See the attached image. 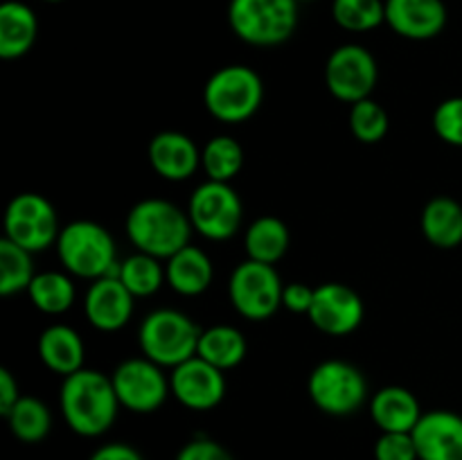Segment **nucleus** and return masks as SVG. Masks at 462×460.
Returning <instances> with one entry per match:
<instances>
[{"label": "nucleus", "instance_id": "f257e3e1", "mask_svg": "<svg viewBox=\"0 0 462 460\" xmlns=\"http://www.w3.org/2000/svg\"><path fill=\"white\" fill-rule=\"evenodd\" d=\"M59 406L66 424L77 436L97 437L116 422L120 400L108 374L81 368L63 379Z\"/></svg>", "mask_w": 462, "mask_h": 460}, {"label": "nucleus", "instance_id": "f03ea898", "mask_svg": "<svg viewBox=\"0 0 462 460\" xmlns=\"http://www.w3.org/2000/svg\"><path fill=\"white\" fill-rule=\"evenodd\" d=\"M126 237L140 253L170 260L189 246L192 221L188 212L165 198H143L126 215Z\"/></svg>", "mask_w": 462, "mask_h": 460}, {"label": "nucleus", "instance_id": "7ed1b4c3", "mask_svg": "<svg viewBox=\"0 0 462 460\" xmlns=\"http://www.w3.org/2000/svg\"><path fill=\"white\" fill-rule=\"evenodd\" d=\"M54 246L66 273L75 278L99 280L120 271L116 239L95 221L77 219L63 225Z\"/></svg>", "mask_w": 462, "mask_h": 460}, {"label": "nucleus", "instance_id": "20e7f679", "mask_svg": "<svg viewBox=\"0 0 462 460\" xmlns=\"http://www.w3.org/2000/svg\"><path fill=\"white\" fill-rule=\"evenodd\" d=\"M228 25L255 48L282 45L298 27V0H230Z\"/></svg>", "mask_w": 462, "mask_h": 460}, {"label": "nucleus", "instance_id": "39448f33", "mask_svg": "<svg viewBox=\"0 0 462 460\" xmlns=\"http://www.w3.org/2000/svg\"><path fill=\"white\" fill-rule=\"evenodd\" d=\"M201 329L179 309H156L144 316L138 329L140 350L162 368H176L199 352Z\"/></svg>", "mask_w": 462, "mask_h": 460}, {"label": "nucleus", "instance_id": "423d86ee", "mask_svg": "<svg viewBox=\"0 0 462 460\" xmlns=\"http://www.w3.org/2000/svg\"><path fill=\"white\" fill-rule=\"evenodd\" d=\"M264 99V84L253 68L233 63L224 66L208 79L203 104L215 120L239 124L257 113Z\"/></svg>", "mask_w": 462, "mask_h": 460}, {"label": "nucleus", "instance_id": "0eeeda50", "mask_svg": "<svg viewBox=\"0 0 462 460\" xmlns=\"http://www.w3.org/2000/svg\"><path fill=\"white\" fill-rule=\"evenodd\" d=\"M307 392L320 413L347 418L368 400V382L356 365L341 359H328L311 370Z\"/></svg>", "mask_w": 462, "mask_h": 460}, {"label": "nucleus", "instance_id": "6e6552de", "mask_svg": "<svg viewBox=\"0 0 462 460\" xmlns=\"http://www.w3.org/2000/svg\"><path fill=\"white\" fill-rule=\"evenodd\" d=\"M244 206L237 189L230 183L206 180L192 192L188 203V216L192 228L210 242H226L242 224Z\"/></svg>", "mask_w": 462, "mask_h": 460}, {"label": "nucleus", "instance_id": "1a4fd4ad", "mask_svg": "<svg viewBox=\"0 0 462 460\" xmlns=\"http://www.w3.org/2000/svg\"><path fill=\"white\" fill-rule=\"evenodd\" d=\"M284 284L271 264L246 260L235 266L228 296L235 311L248 320H266L282 307Z\"/></svg>", "mask_w": 462, "mask_h": 460}, {"label": "nucleus", "instance_id": "9d476101", "mask_svg": "<svg viewBox=\"0 0 462 460\" xmlns=\"http://www.w3.org/2000/svg\"><path fill=\"white\" fill-rule=\"evenodd\" d=\"M59 216L52 203L36 192H23L5 210V237L30 253H41L57 244Z\"/></svg>", "mask_w": 462, "mask_h": 460}, {"label": "nucleus", "instance_id": "9b49d317", "mask_svg": "<svg viewBox=\"0 0 462 460\" xmlns=\"http://www.w3.org/2000/svg\"><path fill=\"white\" fill-rule=\"evenodd\" d=\"M377 59L364 45H338L325 63V84L338 102L356 104L368 99L377 86Z\"/></svg>", "mask_w": 462, "mask_h": 460}, {"label": "nucleus", "instance_id": "f8f14e48", "mask_svg": "<svg viewBox=\"0 0 462 460\" xmlns=\"http://www.w3.org/2000/svg\"><path fill=\"white\" fill-rule=\"evenodd\" d=\"M111 382L120 406L140 415L161 409L171 392L170 379L162 373V365L153 363L147 356L122 361L113 370Z\"/></svg>", "mask_w": 462, "mask_h": 460}, {"label": "nucleus", "instance_id": "ddd939ff", "mask_svg": "<svg viewBox=\"0 0 462 460\" xmlns=\"http://www.w3.org/2000/svg\"><path fill=\"white\" fill-rule=\"evenodd\" d=\"M310 320L328 336H347L361 327L365 316L364 300L352 287L341 282H325L316 287Z\"/></svg>", "mask_w": 462, "mask_h": 460}, {"label": "nucleus", "instance_id": "4468645a", "mask_svg": "<svg viewBox=\"0 0 462 460\" xmlns=\"http://www.w3.org/2000/svg\"><path fill=\"white\" fill-rule=\"evenodd\" d=\"M170 388L176 401H180L185 409L210 410L219 406L226 397L224 370L215 368L197 354L171 368Z\"/></svg>", "mask_w": 462, "mask_h": 460}, {"label": "nucleus", "instance_id": "2eb2a0df", "mask_svg": "<svg viewBox=\"0 0 462 460\" xmlns=\"http://www.w3.org/2000/svg\"><path fill=\"white\" fill-rule=\"evenodd\" d=\"M411 436L420 460H462V415L456 410L422 413Z\"/></svg>", "mask_w": 462, "mask_h": 460}, {"label": "nucleus", "instance_id": "dca6fc26", "mask_svg": "<svg viewBox=\"0 0 462 460\" xmlns=\"http://www.w3.org/2000/svg\"><path fill=\"white\" fill-rule=\"evenodd\" d=\"M135 298L117 275H106L90 282L84 298V314L99 332H117L134 316Z\"/></svg>", "mask_w": 462, "mask_h": 460}, {"label": "nucleus", "instance_id": "f3484780", "mask_svg": "<svg viewBox=\"0 0 462 460\" xmlns=\"http://www.w3.org/2000/svg\"><path fill=\"white\" fill-rule=\"evenodd\" d=\"M386 25L411 41L436 39L447 25L442 0H386Z\"/></svg>", "mask_w": 462, "mask_h": 460}, {"label": "nucleus", "instance_id": "a211bd4d", "mask_svg": "<svg viewBox=\"0 0 462 460\" xmlns=\"http://www.w3.org/2000/svg\"><path fill=\"white\" fill-rule=\"evenodd\" d=\"M149 162L165 180H188L201 167V152L189 135L180 131H161L149 143Z\"/></svg>", "mask_w": 462, "mask_h": 460}, {"label": "nucleus", "instance_id": "6ab92c4d", "mask_svg": "<svg viewBox=\"0 0 462 460\" xmlns=\"http://www.w3.org/2000/svg\"><path fill=\"white\" fill-rule=\"evenodd\" d=\"M370 418L382 433H411L422 418V409L409 388L386 386L370 400Z\"/></svg>", "mask_w": 462, "mask_h": 460}, {"label": "nucleus", "instance_id": "aec40b11", "mask_svg": "<svg viewBox=\"0 0 462 460\" xmlns=\"http://www.w3.org/2000/svg\"><path fill=\"white\" fill-rule=\"evenodd\" d=\"M39 36V18L30 5L7 0L0 7V59L14 61L34 48Z\"/></svg>", "mask_w": 462, "mask_h": 460}, {"label": "nucleus", "instance_id": "412c9836", "mask_svg": "<svg viewBox=\"0 0 462 460\" xmlns=\"http://www.w3.org/2000/svg\"><path fill=\"white\" fill-rule=\"evenodd\" d=\"M212 275H215V269H212V260L208 257V253L192 244L174 253L165 266L167 284L176 293L188 298L201 296L210 287Z\"/></svg>", "mask_w": 462, "mask_h": 460}, {"label": "nucleus", "instance_id": "4be33fe9", "mask_svg": "<svg viewBox=\"0 0 462 460\" xmlns=\"http://www.w3.org/2000/svg\"><path fill=\"white\" fill-rule=\"evenodd\" d=\"M36 350H39L45 368L63 374V377L84 368V341L68 325H50V327H45L41 332Z\"/></svg>", "mask_w": 462, "mask_h": 460}, {"label": "nucleus", "instance_id": "5701e85b", "mask_svg": "<svg viewBox=\"0 0 462 460\" xmlns=\"http://www.w3.org/2000/svg\"><path fill=\"white\" fill-rule=\"evenodd\" d=\"M291 244V233L289 225L280 216L264 215L248 225L244 235V248H246L248 260L271 264L282 260Z\"/></svg>", "mask_w": 462, "mask_h": 460}, {"label": "nucleus", "instance_id": "b1692460", "mask_svg": "<svg viewBox=\"0 0 462 460\" xmlns=\"http://www.w3.org/2000/svg\"><path fill=\"white\" fill-rule=\"evenodd\" d=\"M422 233L429 244L449 251L462 244V206L451 197H436L422 210Z\"/></svg>", "mask_w": 462, "mask_h": 460}, {"label": "nucleus", "instance_id": "393cba45", "mask_svg": "<svg viewBox=\"0 0 462 460\" xmlns=\"http://www.w3.org/2000/svg\"><path fill=\"white\" fill-rule=\"evenodd\" d=\"M246 350V338L237 327H233V325H212V327L201 332L197 354L226 373V370L242 363Z\"/></svg>", "mask_w": 462, "mask_h": 460}, {"label": "nucleus", "instance_id": "a878e982", "mask_svg": "<svg viewBox=\"0 0 462 460\" xmlns=\"http://www.w3.org/2000/svg\"><path fill=\"white\" fill-rule=\"evenodd\" d=\"M32 305L39 311L48 316L66 314L75 302V284H72L70 275L61 273V271H43L36 273L32 280L30 289H27Z\"/></svg>", "mask_w": 462, "mask_h": 460}, {"label": "nucleus", "instance_id": "bb28decb", "mask_svg": "<svg viewBox=\"0 0 462 460\" xmlns=\"http://www.w3.org/2000/svg\"><path fill=\"white\" fill-rule=\"evenodd\" d=\"M5 418H7L9 431L14 433V437L27 442V445L45 440L52 428V415H50L48 406L30 395H23Z\"/></svg>", "mask_w": 462, "mask_h": 460}, {"label": "nucleus", "instance_id": "cd10ccee", "mask_svg": "<svg viewBox=\"0 0 462 460\" xmlns=\"http://www.w3.org/2000/svg\"><path fill=\"white\" fill-rule=\"evenodd\" d=\"M201 167L208 180L230 183L244 167V149L230 135H215L201 149Z\"/></svg>", "mask_w": 462, "mask_h": 460}, {"label": "nucleus", "instance_id": "c85d7f7f", "mask_svg": "<svg viewBox=\"0 0 462 460\" xmlns=\"http://www.w3.org/2000/svg\"><path fill=\"white\" fill-rule=\"evenodd\" d=\"M36 278L32 253L14 244L12 239H0V296L27 291Z\"/></svg>", "mask_w": 462, "mask_h": 460}, {"label": "nucleus", "instance_id": "c756f323", "mask_svg": "<svg viewBox=\"0 0 462 460\" xmlns=\"http://www.w3.org/2000/svg\"><path fill=\"white\" fill-rule=\"evenodd\" d=\"M117 278H120L122 284L134 293V298L153 296V293L162 287V282H167L165 269L161 266V260L140 251L120 262Z\"/></svg>", "mask_w": 462, "mask_h": 460}, {"label": "nucleus", "instance_id": "7c9ffc66", "mask_svg": "<svg viewBox=\"0 0 462 460\" xmlns=\"http://www.w3.org/2000/svg\"><path fill=\"white\" fill-rule=\"evenodd\" d=\"M332 18L347 32H373L386 23V0H334Z\"/></svg>", "mask_w": 462, "mask_h": 460}, {"label": "nucleus", "instance_id": "2f4dec72", "mask_svg": "<svg viewBox=\"0 0 462 460\" xmlns=\"http://www.w3.org/2000/svg\"><path fill=\"white\" fill-rule=\"evenodd\" d=\"M350 131L359 143L377 144L388 133V113L374 99H361L350 108Z\"/></svg>", "mask_w": 462, "mask_h": 460}, {"label": "nucleus", "instance_id": "473e14b6", "mask_svg": "<svg viewBox=\"0 0 462 460\" xmlns=\"http://www.w3.org/2000/svg\"><path fill=\"white\" fill-rule=\"evenodd\" d=\"M433 131L442 143L462 147V97H449L433 111Z\"/></svg>", "mask_w": 462, "mask_h": 460}, {"label": "nucleus", "instance_id": "72a5a7b5", "mask_svg": "<svg viewBox=\"0 0 462 460\" xmlns=\"http://www.w3.org/2000/svg\"><path fill=\"white\" fill-rule=\"evenodd\" d=\"M374 460H420L411 433H382L374 442Z\"/></svg>", "mask_w": 462, "mask_h": 460}, {"label": "nucleus", "instance_id": "f704fd0d", "mask_svg": "<svg viewBox=\"0 0 462 460\" xmlns=\"http://www.w3.org/2000/svg\"><path fill=\"white\" fill-rule=\"evenodd\" d=\"M176 460H235V458L224 445L201 436L185 442V445L180 446L179 454H176Z\"/></svg>", "mask_w": 462, "mask_h": 460}, {"label": "nucleus", "instance_id": "c9c22d12", "mask_svg": "<svg viewBox=\"0 0 462 460\" xmlns=\"http://www.w3.org/2000/svg\"><path fill=\"white\" fill-rule=\"evenodd\" d=\"M316 289L307 287L302 282H291L282 291V307L293 314H310L311 302H314Z\"/></svg>", "mask_w": 462, "mask_h": 460}, {"label": "nucleus", "instance_id": "e433bc0d", "mask_svg": "<svg viewBox=\"0 0 462 460\" xmlns=\"http://www.w3.org/2000/svg\"><path fill=\"white\" fill-rule=\"evenodd\" d=\"M88 460H144L135 446L125 445V442H108L90 454Z\"/></svg>", "mask_w": 462, "mask_h": 460}, {"label": "nucleus", "instance_id": "4c0bfd02", "mask_svg": "<svg viewBox=\"0 0 462 460\" xmlns=\"http://www.w3.org/2000/svg\"><path fill=\"white\" fill-rule=\"evenodd\" d=\"M21 397L23 395L18 391V383L14 379V374L7 368H0V413L7 415Z\"/></svg>", "mask_w": 462, "mask_h": 460}, {"label": "nucleus", "instance_id": "58836bf2", "mask_svg": "<svg viewBox=\"0 0 462 460\" xmlns=\"http://www.w3.org/2000/svg\"><path fill=\"white\" fill-rule=\"evenodd\" d=\"M43 3H63V0H43Z\"/></svg>", "mask_w": 462, "mask_h": 460}, {"label": "nucleus", "instance_id": "ea45409f", "mask_svg": "<svg viewBox=\"0 0 462 460\" xmlns=\"http://www.w3.org/2000/svg\"><path fill=\"white\" fill-rule=\"evenodd\" d=\"M298 3H316V0H298Z\"/></svg>", "mask_w": 462, "mask_h": 460}]
</instances>
